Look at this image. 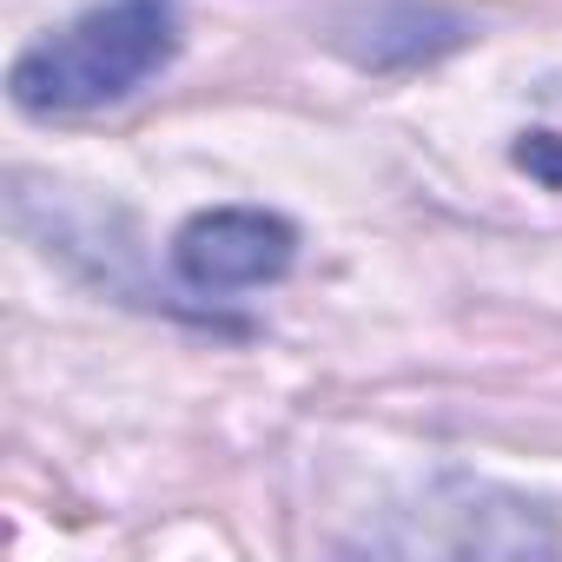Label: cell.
<instances>
[{
    "instance_id": "cell-2",
    "label": "cell",
    "mask_w": 562,
    "mask_h": 562,
    "mask_svg": "<svg viewBox=\"0 0 562 562\" xmlns=\"http://www.w3.org/2000/svg\"><path fill=\"white\" fill-rule=\"evenodd\" d=\"M299 258V225L278 218L265 205H212L199 218H186L172 265L192 292H251L285 278Z\"/></svg>"
},
{
    "instance_id": "cell-3",
    "label": "cell",
    "mask_w": 562,
    "mask_h": 562,
    "mask_svg": "<svg viewBox=\"0 0 562 562\" xmlns=\"http://www.w3.org/2000/svg\"><path fill=\"white\" fill-rule=\"evenodd\" d=\"M516 166H522L529 179H542V186L562 192V133H549V126L522 133V139H516Z\"/></svg>"
},
{
    "instance_id": "cell-1",
    "label": "cell",
    "mask_w": 562,
    "mask_h": 562,
    "mask_svg": "<svg viewBox=\"0 0 562 562\" xmlns=\"http://www.w3.org/2000/svg\"><path fill=\"white\" fill-rule=\"evenodd\" d=\"M172 54H179V0H100L14 60L8 93L34 120L100 113L159 80Z\"/></svg>"
}]
</instances>
